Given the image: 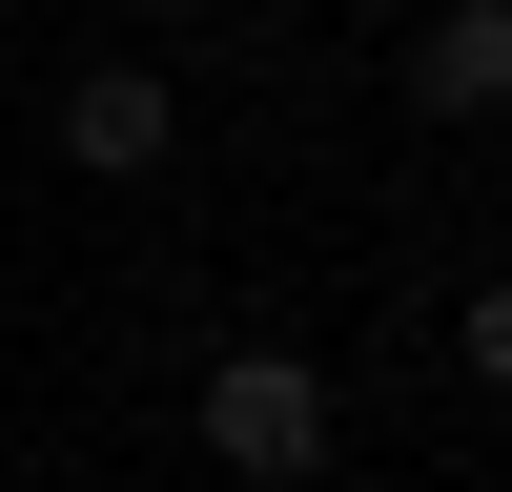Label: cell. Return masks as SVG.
I'll use <instances>...</instances> for the list:
<instances>
[{
    "label": "cell",
    "mask_w": 512,
    "mask_h": 492,
    "mask_svg": "<svg viewBox=\"0 0 512 492\" xmlns=\"http://www.w3.org/2000/svg\"><path fill=\"white\" fill-rule=\"evenodd\" d=\"M185 431H205V472H246V492H308L349 410H328V369H308V349H226V369H205V410H185Z\"/></svg>",
    "instance_id": "obj_1"
},
{
    "label": "cell",
    "mask_w": 512,
    "mask_h": 492,
    "mask_svg": "<svg viewBox=\"0 0 512 492\" xmlns=\"http://www.w3.org/2000/svg\"><path fill=\"white\" fill-rule=\"evenodd\" d=\"M164 144H185V82L164 62H82L62 82V164L82 185H164Z\"/></svg>",
    "instance_id": "obj_2"
},
{
    "label": "cell",
    "mask_w": 512,
    "mask_h": 492,
    "mask_svg": "<svg viewBox=\"0 0 512 492\" xmlns=\"http://www.w3.org/2000/svg\"><path fill=\"white\" fill-rule=\"evenodd\" d=\"M410 123H512V0H431L410 21Z\"/></svg>",
    "instance_id": "obj_3"
},
{
    "label": "cell",
    "mask_w": 512,
    "mask_h": 492,
    "mask_svg": "<svg viewBox=\"0 0 512 492\" xmlns=\"http://www.w3.org/2000/svg\"><path fill=\"white\" fill-rule=\"evenodd\" d=\"M472 390H492V410H512V267H492V287H472Z\"/></svg>",
    "instance_id": "obj_4"
},
{
    "label": "cell",
    "mask_w": 512,
    "mask_h": 492,
    "mask_svg": "<svg viewBox=\"0 0 512 492\" xmlns=\"http://www.w3.org/2000/svg\"><path fill=\"white\" fill-rule=\"evenodd\" d=\"M123 21H185V0H123Z\"/></svg>",
    "instance_id": "obj_5"
}]
</instances>
